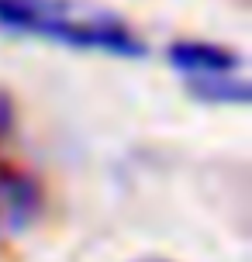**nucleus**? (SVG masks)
Segmentation results:
<instances>
[{"label":"nucleus","mask_w":252,"mask_h":262,"mask_svg":"<svg viewBox=\"0 0 252 262\" xmlns=\"http://www.w3.org/2000/svg\"><path fill=\"white\" fill-rule=\"evenodd\" d=\"M0 31L121 59H138L145 52V45L135 38V31L121 17L73 0H0Z\"/></svg>","instance_id":"nucleus-1"},{"label":"nucleus","mask_w":252,"mask_h":262,"mask_svg":"<svg viewBox=\"0 0 252 262\" xmlns=\"http://www.w3.org/2000/svg\"><path fill=\"white\" fill-rule=\"evenodd\" d=\"M38 210H41V193L35 180L0 166V238L25 231L38 217Z\"/></svg>","instance_id":"nucleus-2"},{"label":"nucleus","mask_w":252,"mask_h":262,"mask_svg":"<svg viewBox=\"0 0 252 262\" xmlns=\"http://www.w3.org/2000/svg\"><path fill=\"white\" fill-rule=\"evenodd\" d=\"M170 62L183 69L186 76H221V73H239L242 59L228 52L221 45H207V41H176L170 49Z\"/></svg>","instance_id":"nucleus-3"},{"label":"nucleus","mask_w":252,"mask_h":262,"mask_svg":"<svg viewBox=\"0 0 252 262\" xmlns=\"http://www.w3.org/2000/svg\"><path fill=\"white\" fill-rule=\"evenodd\" d=\"M190 93L207 100V104H245L249 100V86L239 73H221V76H194L190 79Z\"/></svg>","instance_id":"nucleus-4"},{"label":"nucleus","mask_w":252,"mask_h":262,"mask_svg":"<svg viewBox=\"0 0 252 262\" xmlns=\"http://www.w3.org/2000/svg\"><path fill=\"white\" fill-rule=\"evenodd\" d=\"M145 262H156V259H145Z\"/></svg>","instance_id":"nucleus-5"}]
</instances>
